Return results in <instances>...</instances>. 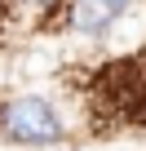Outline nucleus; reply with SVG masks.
I'll return each mask as SVG.
<instances>
[{
  "mask_svg": "<svg viewBox=\"0 0 146 151\" xmlns=\"http://www.w3.org/2000/svg\"><path fill=\"white\" fill-rule=\"evenodd\" d=\"M0 133L18 147H58L66 142V124L58 116V107L40 93H22L0 107Z\"/></svg>",
  "mask_w": 146,
  "mask_h": 151,
  "instance_id": "f257e3e1",
  "label": "nucleus"
},
{
  "mask_svg": "<svg viewBox=\"0 0 146 151\" xmlns=\"http://www.w3.org/2000/svg\"><path fill=\"white\" fill-rule=\"evenodd\" d=\"M14 5H22V9H49L53 0H14Z\"/></svg>",
  "mask_w": 146,
  "mask_h": 151,
  "instance_id": "7ed1b4c3",
  "label": "nucleus"
},
{
  "mask_svg": "<svg viewBox=\"0 0 146 151\" xmlns=\"http://www.w3.org/2000/svg\"><path fill=\"white\" fill-rule=\"evenodd\" d=\"M124 5L128 0H71V27L84 36H102L124 14Z\"/></svg>",
  "mask_w": 146,
  "mask_h": 151,
  "instance_id": "f03ea898",
  "label": "nucleus"
}]
</instances>
